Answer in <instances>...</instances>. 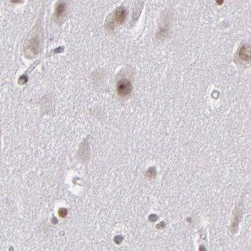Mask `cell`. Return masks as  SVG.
Segmentation results:
<instances>
[{
  "mask_svg": "<svg viewBox=\"0 0 251 251\" xmlns=\"http://www.w3.org/2000/svg\"><path fill=\"white\" fill-rule=\"evenodd\" d=\"M39 42L38 38H32L29 42L30 50H31L32 53H34V54H37L38 51H39Z\"/></svg>",
  "mask_w": 251,
  "mask_h": 251,
  "instance_id": "5",
  "label": "cell"
},
{
  "mask_svg": "<svg viewBox=\"0 0 251 251\" xmlns=\"http://www.w3.org/2000/svg\"><path fill=\"white\" fill-rule=\"evenodd\" d=\"M132 84H131L130 81H129L128 79H123L119 80L117 83L116 86V90H117V93L120 97H125L128 96L129 94H130L131 91H132Z\"/></svg>",
  "mask_w": 251,
  "mask_h": 251,
  "instance_id": "2",
  "label": "cell"
},
{
  "mask_svg": "<svg viewBox=\"0 0 251 251\" xmlns=\"http://www.w3.org/2000/svg\"><path fill=\"white\" fill-rule=\"evenodd\" d=\"M224 0H216V2H217V5H222L223 4V3H224Z\"/></svg>",
  "mask_w": 251,
  "mask_h": 251,
  "instance_id": "9",
  "label": "cell"
},
{
  "mask_svg": "<svg viewBox=\"0 0 251 251\" xmlns=\"http://www.w3.org/2000/svg\"><path fill=\"white\" fill-rule=\"evenodd\" d=\"M21 0H11V2H12L13 3H20Z\"/></svg>",
  "mask_w": 251,
  "mask_h": 251,
  "instance_id": "10",
  "label": "cell"
},
{
  "mask_svg": "<svg viewBox=\"0 0 251 251\" xmlns=\"http://www.w3.org/2000/svg\"><path fill=\"white\" fill-rule=\"evenodd\" d=\"M158 217L155 216V215H152L150 217V221H155V220L157 219Z\"/></svg>",
  "mask_w": 251,
  "mask_h": 251,
  "instance_id": "8",
  "label": "cell"
},
{
  "mask_svg": "<svg viewBox=\"0 0 251 251\" xmlns=\"http://www.w3.org/2000/svg\"><path fill=\"white\" fill-rule=\"evenodd\" d=\"M239 59L243 62H250V47L249 44L243 45L239 50Z\"/></svg>",
  "mask_w": 251,
  "mask_h": 251,
  "instance_id": "3",
  "label": "cell"
},
{
  "mask_svg": "<svg viewBox=\"0 0 251 251\" xmlns=\"http://www.w3.org/2000/svg\"><path fill=\"white\" fill-rule=\"evenodd\" d=\"M59 214L61 217H64L67 215V210L64 209H61L59 210Z\"/></svg>",
  "mask_w": 251,
  "mask_h": 251,
  "instance_id": "7",
  "label": "cell"
},
{
  "mask_svg": "<svg viewBox=\"0 0 251 251\" xmlns=\"http://www.w3.org/2000/svg\"><path fill=\"white\" fill-rule=\"evenodd\" d=\"M126 16H127V11H126L125 8L123 7V6L117 8L116 11H115V13H114L112 20L109 21V22L107 24L108 28L112 29V28L115 27V24L122 25V24L125 21Z\"/></svg>",
  "mask_w": 251,
  "mask_h": 251,
  "instance_id": "1",
  "label": "cell"
},
{
  "mask_svg": "<svg viewBox=\"0 0 251 251\" xmlns=\"http://www.w3.org/2000/svg\"><path fill=\"white\" fill-rule=\"evenodd\" d=\"M155 174H156V171H155V169L154 167L150 168V169H149V170L147 171V173H146L147 177H150V178H153V177H155Z\"/></svg>",
  "mask_w": 251,
  "mask_h": 251,
  "instance_id": "6",
  "label": "cell"
},
{
  "mask_svg": "<svg viewBox=\"0 0 251 251\" xmlns=\"http://www.w3.org/2000/svg\"><path fill=\"white\" fill-rule=\"evenodd\" d=\"M66 11V4L64 2H59L55 8V17L56 19L59 20L64 17Z\"/></svg>",
  "mask_w": 251,
  "mask_h": 251,
  "instance_id": "4",
  "label": "cell"
}]
</instances>
